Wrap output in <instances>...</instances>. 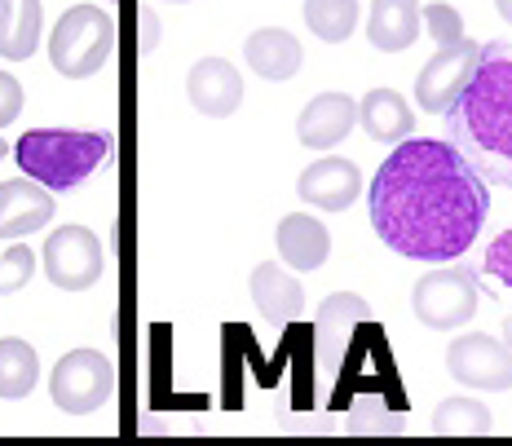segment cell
<instances>
[{
  "label": "cell",
  "mask_w": 512,
  "mask_h": 446,
  "mask_svg": "<svg viewBox=\"0 0 512 446\" xmlns=\"http://www.w3.org/2000/svg\"><path fill=\"white\" fill-rule=\"evenodd\" d=\"M371 226L398 257L460 261L490 217V190L451 142L407 137L371 177Z\"/></svg>",
  "instance_id": "obj_1"
},
{
  "label": "cell",
  "mask_w": 512,
  "mask_h": 446,
  "mask_svg": "<svg viewBox=\"0 0 512 446\" xmlns=\"http://www.w3.org/2000/svg\"><path fill=\"white\" fill-rule=\"evenodd\" d=\"M451 146L464 155V164L490 186L512 190V49L482 45L473 80L446 111Z\"/></svg>",
  "instance_id": "obj_2"
},
{
  "label": "cell",
  "mask_w": 512,
  "mask_h": 446,
  "mask_svg": "<svg viewBox=\"0 0 512 446\" xmlns=\"http://www.w3.org/2000/svg\"><path fill=\"white\" fill-rule=\"evenodd\" d=\"M14 155L27 182L58 195V190H71L98 173L111 155V137L98 129H31L18 137Z\"/></svg>",
  "instance_id": "obj_3"
},
{
  "label": "cell",
  "mask_w": 512,
  "mask_h": 446,
  "mask_svg": "<svg viewBox=\"0 0 512 446\" xmlns=\"http://www.w3.org/2000/svg\"><path fill=\"white\" fill-rule=\"evenodd\" d=\"M115 49V18L93 5H71L67 14L53 23L49 36V62L58 76L89 80L111 62Z\"/></svg>",
  "instance_id": "obj_4"
},
{
  "label": "cell",
  "mask_w": 512,
  "mask_h": 446,
  "mask_svg": "<svg viewBox=\"0 0 512 446\" xmlns=\"http://www.w3.org/2000/svg\"><path fill=\"white\" fill-rule=\"evenodd\" d=\"M482 301H486L482 283H477V274L468 270V265L429 270V274H420L411 288V310L424 327H433V332H455V327H464Z\"/></svg>",
  "instance_id": "obj_5"
},
{
  "label": "cell",
  "mask_w": 512,
  "mask_h": 446,
  "mask_svg": "<svg viewBox=\"0 0 512 446\" xmlns=\"http://www.w3.org/2000/svg\"><path fill=\"white\" fill-rule=\"evenodd\" d=\"M115 394V363L102 349H71L53 363L49 376V398L67 416H89L102 411Z\"/></svg>",
  "instance_id": "obj_6"
},
{
  "label": "cell",
  "mask_w": 512,
  "mask_h": 446,
  "mask_svg": "<svg viewBox=\"0 0 512 446\" xmlns=\"http://www.w3.org/2000/svg\"><path fill=\"white\" fill-rule=\"evenodd\" d=\"M45 279L62 292H89L106 274V248L89 226H58L40 248Z\"/></svg>",
  "instance_id": "obj_7"
},
{
  "label": "cell",
  "mask_w": 512,
  "mask_h": 446,
  "mask_svg": "<svg viewBox=\"0 0 512 446\" xmlns=\"http://www.w3.org/2000/svg\"><path fill=\"white\" fill-rule=\"evenodd\" d=\"M446 371L482 394H504L512 389V349L486 332H464L446 345Z\"/></svg>",
  "instance_id": "obj_8"
},
{
  "label": "cell",
  "mask_w": 512,
  "mask_h": 446,
  "mask_svg": "<svg viewBox=\"0 0 512 446\" xmlns=\"http://www.w3.org/2000/svg\"><path fill=\"white\" fill-rule=\"evenodd\" d=\"M477 62H482V45L468 36L451 49H437L433 58L424 62L420 76H415V102H420L429 115H446L451 102L464 93V84L473 80Z\"/></svg>",
  "instance_id": "obj_9"
},
{
  "label": "cell",
  "mask_w": 512,
  "mask_h": 446,
  "mask_svg": "<svg viewBox=\"0 0 512 446\" xmlns=\"http://www.w3.org/2000/svg\"><path fill=\"white\" fill-rule=\"evenodd\" d=\"M296 195L305 204L323 208V212H345L362 199V173L354 159L345 155H323L296 177Z\"/></svg>",
  "instance_id": "obj_10"
},
{
  "label": "cell",
  "mask_w": 512,
  "mask_h": 446,
  "mask_svg": "<svg viewBox=\"0 0 512 446\" xmlns=\"http://www.w3.org/2000/svg\"><path fill=\"white\" fill-rule=\"evenodd\" d=\"M53 204H58V199H53L45 186L27 182V177L0 182V239L23 243L27 235L45 230L53 221Z\"/></svg>",
  "instance_id": "obj_11"
},
{
  "label": "cell",
  "mask_w": 512,
  "mask_h": 446,
  "mask_svg": "<svg viewBox=\"0 0 512 446\" xmlns=\"http://www.w3.org/2000/svg\"><path fill=\"white\" fill-rule=\"evenodd\" d=\"M190 106L208 120H226L243 106V76L230 67L226 58H199L186 76Z\"/></svg>",
  "instance_id": "obj_12"
},
{
  "label": "cell",
  "mask_w": 512,
  "mask_h": 446,
  "mask_svg": "<svg viewBox=\"0 0 512 446\" xmlns=\"http://www.w3.org/2000/svg\"><path fill=\"white\" fill-rule=\"evenodd\" d=\"M354 129H358V102L336 89L318 93L301 111V120H296V137H301V146H309V151H332Z\"/></svg>",
  "instance_id": "obj_13"
},
{
  "label": "cell",
  "mask_w": 512,
  "mask_h": 446,
  "mask_svg": "<svg viewBox=\"0 0 512 446\" xmlns=\"http://www.w3.org/2000/svg\"><path fill=\"white\" fill-rule=\"evenodd\" d=\"M367 323V301L354 292H332L318 310V376H332L340 354L349 345V332Z\"/></svg>",
  "instance_id": "obj_14"
},
{
  "label": "cell",
  "mask_w": 512,
  "mask_h": 446,
  "mask_svg": "<svg viewBox=\"0 0 512 446\" xmlns=\"http://www.w3.org/2000/svg\"><path fill=\"white\" fill-rule=\"evenodd\" d=\"M248 292H252V305L256 314L265 318V323H292V318H301V305H305V288L301 279H296L292 270H283V265L274 261H261L252 270L248 279Z\"/></svg>",
  "instance_id": "obj_15"
},
{
  "label": "cell",
  "mask_w": 512,
  "mask_h": 446,
  "mask_svg": "<svg viewBox=\"0 0 512 446\" xmlns=\"http://www.w3.org/2000/svg\"><path fill=\"white\" fill-rule=\"evenodd\" d=\"M274 239H279V257L287 261V270H301V274L323 270L327 257H332V235L309 212H287Z\"/></svg>",
  "instance_id": "obj_16"
},
{
  "label": "cell",
  "mask_w": 512,
  "mask_h": 446,
  "mask_svg": "<svg viewBox=\"0 0 512 446\" xmlns=\"http://www.w3.org/2000/svg\"><path fill=\"white\" fill-rule=\"evenodd\" d=\"M243 58H248V67H252L261 80L283 84V80H292L296 71H301L305 49H301V40H296L292 31H283V27H261V31H252V36L243 40Z\"/></svg>",
  "instance_id": "obj_17"
},
{
  "label": "cell",
  "mask_w": 512,
  "mask_h": 446,
  "mask_svg": "<svg viewBox=\"0 0 512 446\" xmlns=\"http://www.w3.org/2000/svg\"><path fill=\"white\" fill-rule=\"evenodd\" d=\"M420 0H371L367 40L380 53H407L420 40Z\"/></svg>",
  "instance_id": "obj_18"
},
{
  "label": "cell",
  "mask_w": 512,
  "mask_h": 446,
  "mask_svg": "<svg viewBox=\"0 0 512 446\" xmlns=\"http://www.w3.org/2000/svg\"><path fill=\"white\" fill-rule=\"evenodd\" d=\"M358 124H362V133H367L371 142L398 146V142H407L411 137L415 115H411V106H407L402 93L371 89V93H362V102H358Z\"/></svg>",
  "instance_id": "obj_19"
},
{
  "label": "cell",
  "mask_w": 512,
  "mask_h": 446,
  "mask_svg": "<svg viewBox=\"0 0 512 446\" xmlns=\"http://www.w3.org/2000/svg\"><path fill=\"white\" fill-rule=\"evenodd\" d=\"M40 27H45L40 0H0V58H31L40 45Z\"/></svg>",
  "instance_id": "obj_20"
},
{
  "label": "cell",
  "mask_w": 512,
  "mask_h": 446,
  "mask_svg": "<svg viewBox=\"0 0 512 446\" xmlns=\"http://www.w3.org/2000/svg\"><path fill=\"white\" fill-rule=\"evenodd\" d=\"M490 429H495V416L477 398L455 394V398H442L433 411V433H442V438H482Z\"/></svg>",
  "instance_id": "obj_21"
},
{
  "label": "cell",
  "mask_w": 512,
  "mask_h": 446,
  "mask_svg": "<svg viewBox=\"0 0 512 446\" xmlns=\"http://www.w3.org/2000/svg\"><path fill=\"white\" fill-rule=\"evenodd\" d=\"M36 380H40L36 349L27 341H18V336H5V341H0V398L5 402L27 398L31 389H36Z\"/></svg>",
  "instance_id": "obj_22"
},
{
  "label": "cell",
  "mask_w": 512,
  "mask_h": 446,
  "mask_svg": "<svg viewBox=\"0 0 512 446\" xmlns=\"http://www.w3.org/2000/svg\"><path fill=\"white\" fill-rule=\"evenodd\" d=\"M362 18L358 0H305V27L327 45H345Z\"/></svg>",
  "instance_id": "obj_23"
},
{
  "label": "cell",
  "mask_w": 512,
  "mask_h": 446,
  "mask_svg": "<svg viewBox=\"0 0 512 446\" xmlns=\"http://www.w3.org/2000/svg\"><path fill=\"white\" fill-rule=\"evenodd\" d=\"M420 27L429 31L437 40V49H451L464 40V18L455 5H442V0H433V5H420Z\"/></svg>",
  "instance_id": "obj_24"
},
{
  "label": "cell",
  "mask_w": 512,
  "mask_h": 446,
  "mask_svg": "<svg viewBox=\"0 0 512 446\" xmlns=\"http://www.w3.org/2000/svg\"><path fill=\"white\" fill-rule=\"evenodd\" d=\"M31 274H36V252L27 243H9L5 257H0V296L23 292L31 283Z\"/></svg>",
  "instance_id": "obj_25"
},
{
  "label": "cell",
  "mask_w": 512,
  "mask_h": 446,
  "mask_svg": "<svg viewBox=\"0 0 512 446\" xmlns=\"http://www.w3.org/2000/svg\"><path fill=\"white\" fill-rule=\"evenodd\" d=\"M486 274H490V279H499L512 292V230H504V235L490 239V248H486Z\"/></svg>",
  "instance_id": "obj_26"
},
{
  "label": "cell",
  "mask_w": 512,
  "mask_h": 446,
  "mask_svg": "<svg viewBox=\"0 0 512 446\" xmlns=\"http://www.w3.org/2000/svg\"><path fill=\"white\" fill-rule=\"evenodd\" d=\"M23 84H18L9 71H0V129H9V124L23 115Z\"/></svg>",
  "instance_id": "obj_27"
},
{
  "label": "cell",
  "mask_w": 512,
  "mask_h": 446,
  "mask_svg": "<svg viewBox=\"0 0 512 446\" xmlns=\"http://www.w3.org/2000/svg\"><path fill=\"white\" fill-rule=\"evenodd\" d=\"M142 49L146 53L155 49V14H151V9H142Z\"/></svg>",
  "instance_id": "obj_28"
},
{
  "label": "cell",
  "mask_w": 512,
  "mask_h": 446,
  "mask_svg": "<svg viewBox=\"0 0 512 446\" xmlns=\"http://www.w3.org/2000/svg\"><path fill=\"white\" fill-rule=\"evenodd\" d=\"M495 9H499V18H504V23H512V0H495Z\"/></svg>",
  "instance_id": "obj_29"
},
{
  "label": "cell",
  "mask_w": 512,
  "mask_h": 446,
  "mask_svg": "<svg viewBox=\"0 0 512 446\" xmlns=\"http://www.w3.org/2000/svg\"><path fill=\"white\" fill-rule=\"evenodd\" d=\"M504 345H508V349H512V314H508V318H504Z\"/></svg>",
  "instance_id": "obj_30"
},
{
  "label": "cell",
  "mask_w": 512,
  "mask_h": 446,
  "mask_svg": "<svg viewBox=\"0 0 512 446\" xmlns=\"http://www.w3.org/2000/svg\"><path fill=\"white\" fill-rule=\"evenodd\" d=\"M9 151H14V146H9V142H5V137H0V159H5Z\"/></svg>",
  "instance_id": "obj_31"
},
{
  "label": "cell",
  "mask_w": 512,
  "mask_h": 446,
  "mask_svg": "<svg viewBox=\"0 0 512 446\" xmlns=\"http://www.w3.org/2000/svg\"><path fill=\"white\" fill-rule=\"evenodd\" d=\"M173 5H186V0H173Z\"/></svg>",
  "instance_id": "obj_32"
}]
</instances>
